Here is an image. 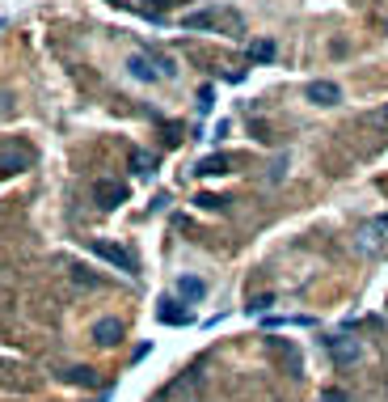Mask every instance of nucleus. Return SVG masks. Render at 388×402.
<instances>
[{
	"mask_svg": "<svg viewBox=\"0 0 388 402\" xmlns=\"http://www.w3.org/2000/svg\"><path fill=\"white\" fill-rule=\"evenodd\" d=\"M182 26L186 30H228L233 38L241 34V17L233 9H199V13H186Z\"/></svg>",
	"mask_w": 388,
	"mask_h": 402,
	"instance_id": "obj_1",
	"label": "nucleus"
},
{
	"mask_svg": "<svg viewBox=\"0 0 388 402\" xmlns=\"http://www.w3.org/2000/svg\"><path fill=\"white\" fill-rule=\"evenodd\" d=\"M266 351L283 364V373H287V377H304V356H300V347H296L292 339L270 335V339H266Z\"/></svg>",
	"mask_w": 388,
	"mask_h": 402,
	"instance_id": "obj_2",
	"label": "nucleus"
},
{
	"mask_svg": "<svg viewBox=\"0 0 388 402\" xmlns=\"http://www.w3.org/2000/svg\"><path fill=\"white\" fill-rule=\"evenodd\" d=\"M325 351H329V360H334V364H355V360L363 356L359 339H351V335H334V339H325Z\"/></svg>",
	"mask_w": 388,
	"mask_h": 402,
	"instance_id": "obj_3",
	"label": "nucleus"
},
{
	"mask_svg": "<svg viewBox=\"0 0 388 402\" xmlns=\"http://www.w3.org/2000/svg\"><path fill=\"white\" fill-rule=\"evenodd\" d=\"M93 255L97 259H106L110 267H119V271H135V255H131V250H123V246H115V241H93Z\"/></svg>",
	"mask_w": 388,
	"mask_h": 402,
	"instance_id": "obj_4",
	"label": "nucleus"
},
{
	"mask_svg": "<svg viewBox=\"0 0 388 402\" xmlns=\"http://www.w3.org/2000/svg\"><path fill=\"white\" fill-rule=\"evenodd\" d=\"M93 199H97L101 208H119V204H127V186L115 182V178H101V182L93 186Z\"/></svg>",
	"mask_w": 388,
	"mask_h": 402,
	"instance_id": "obj_5",
	"label": "nucleus"
},
{
	"mask_svg": "<svg viewBox=\"0 0 388 402\" xmlns=\"http://www.w3.org/2000/svg\"><path fill=\"white\" fill-rule=\"evenodd\" d=\"M308 102H317V106H338V102H342V89H338L334 81H312V85H308Z\"/></svg>",
	"mask_w": 388,
	"mask_h": 402,
	"instance_id": "obj_6",
	"label": "nucleus"
},
{
	"mask_svg": "<svg viewBox=\"0 0 388 402\" xmlns=\"http://www.w3.org/2000/svg\"><path fill=\"white\" fill-rule=\"evenodd\" d=\"M127 72H131L135 81H160V77H165L160 60H148V56H131V60H127Z\"/></svg>",
	"mask_w": 388,
	"mask_h": 402,
	"instance_id": "obj_7",
	"label": "nucleus"
},
{
	"mask_svg": "<svg viewBox=\"0 0 388 402\" xmlns=\"http://www.w3.org/2000/svg\"><path fill=\"white\" fill-rule=\"evenodd\" d=\"M156 318H160L165 326H190V309H182V300H169V296L160 300V309H156Z\"/></svg>",
	"mask_w": 388,
	"mask_h": 402,
	"instance_id": "obj_8",
	"label": "nucleus"
},
{
	"mask_svg": "<svg viewBox=\"0 0 388 402\" xmlns=\"http://www.w3.org/2000/svg\"><path fill=\"white\" fill-rule=\"evenodd\" d=\"M30 161H34V153H30V148H17V144L0 148V170H5V174H13V170H26Z\"/></svg>",
	"mask_w": 388,
	"mask_h": 402,
	"instance_id": "obj_9",
	"label": "nucleus"
},
{
	"mask_svg": "<svg viewBox=\"0 0 388 402\" xmlns=\"http://www.w3.org/2000/svg\"><path fill=\"white\" fill-rule=\"evenodd\" d=\"M93 339H97L101 347H115V343L123 339V322H119V318H101V322L93 326Z\"/></svg>",
	"mask_w": 388,
	"mask_h": 402,
	"instance_id": "obj_10",
	"label": "nucleus"
},
{
	"mask_svg": "<svg viewBox=\"0 0 388 402\" xmlns=\"http://www.w3.org/2000/svg\"><path fill=\"white\" fill-rule=\"evenodd\" d=\"M228 166H233V161H228L224 153H215V157H203V161L194 166V174H203V178H219V174H228Z\"/></svg>",
	"mask_w": 388,
	"mask_h": 402,
	"instance_id": "obj_11",
	"label": "nucleus"
},
{
	"mask_svg": "<svg viewBox=\"0 0 388 402\" xmlns=\"http://www.w3.org/2000/svg\"><path fill=\"white\" fill-rule=\"evenodd\" d=\"M178 292H182L186 300H203L207 284H203V280H194V275H182V280H178Z\"/></svg>",
	"mask_w": 388,
	"mask_h": 402,
	"instance_id": "obj_12",
	"label": "nucleus"
},
{
	"mask_svg": "<svg viewBox=\"0 0 388 402\" xmlns=\"http://www.w3.org/2000/svg\"><path fill=\"white\" fill-rule=\"evenodd\" d=\"M249 56H253V60H258V64H270V60H274V56H279V47H274V42H270V38H258V42H253V47H249Z\"/></svg>",
	"mask_w": 388,
	"mask_h": 402,
	"instance_id": "obj_13",
	"label": "nucleus"
},
{
	"mask_svg": "<svg viewBox=\"0 0 388 402\" xmlns=\"http://www.w3.org/2000/svg\"><path fill=\"white\" fill-rule=\"evenodd\" d=\"M174 5H182V0H144V5H140V9H144L148 17H160L165 9H174Z\"/></svg>",
	"mask_w": 388,
	"mask_h": 402,
	"instance_id": "obj_14",
	"label": "nucleus"
},
{
	"mask_svg": "<svg viewBox=\"0 0 388 402\" xmlns=\"http://www.w3.org/2000/svg\"><path fill=\"white\" fill-rule=\"evenodd\" d=\"M131 170L152 174V170H156V157H152V153H131Z\"/></svg>",
	"mask_w": 388,
	"mask_h": 402,
	"instance_id": "obj_15",
	"label": "nucleus"
},
{
	"mask_svg": "<svg viewBox=\"0 0 388 402\" xmlns=\"http://www.w3.org/2000/svg\"><path fill=\"white\" fill-rule=\"evenodd\" d=\"M64 377H68L72 385H93V381H97V377H93V369H68Z\"/></svg>",
	"mask_w": 388,
	"mask_h": 402,
	"instance_id": "obj_16",
	"label": "nucleus"
},
{
	"mask_svg": "<svg viewBox=\"0 0 388 402\" xmlns=\"http://www.w3.org/2000/svg\"><path fill=\"white\" fill-rule=\"evenodd\" d=\"M211 106H215V89H211V85H203V89H199V111L207 115Z\"/></svg>",
	"mask_w": 388,
	"mask_h": 402,
	"instance_id": "obj_17",
	"label": "nucleus"
},
{
	"mask_svg": "<svg viewBox=\"0 0 388 402\" xmlns=\"http://www.w3.org/2000/svg\"><path fill=\"white\" fill-rule=\"evenodd\" d=\"M194 204H199V208H207V212H219V208H224V199H219V195H199Z\"/></svg>",
	"mask_w": 388,
	"mask_h": 402,
	"instance_id": "obj_18",
	"label": "nucleus"
},
{
	"mask_svg": "<svg viewBox=\"0 0 388 402\" xmlns=\"http://www.w3.org/2000/svg\"><path fill=\"white\" fill-rule=\"evenodd\" d=\"M266 305H274V296H253L249 300V314H266Z\"/></svg>",
	"mask_w": 388,
	"mask_h": 402,
	"instance_id": "obj_19",
	"label": "nucleus"
},
{
	"mask_svg": "<svg viewBox=\"0 0 388 402\" xmlns=\"http://www.w3.org/2000/svg\"><path fill=\"white\" fill-rule=\"evenodd\" d=\"M371 127H376V131H388V106H380V111L371 115Z\"/></svg>",
	"mask_w": 388,
	"mask_h": 402,
	"instance_id": "obj_20",
	"label": "nucleus"
},
{
	"mask_svg": "<svg viewBox=\"0 0 388 402\" xmlns=\"http://www.w3.org/2000/svg\"><path fill=\"white\" fill-rule=\"evenodd\" d=\"M321 402H351V394H346V389H325Z\"/></svg>",
	"mask_w": 388,
	"mask_h": 402,
	"instance_id": "obj_21",
	"label": "nucleus"
}]
</instances>
